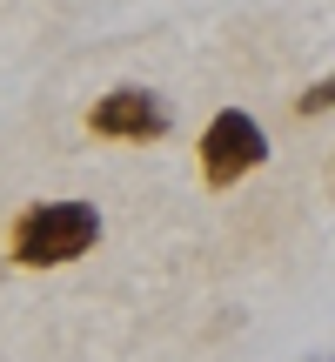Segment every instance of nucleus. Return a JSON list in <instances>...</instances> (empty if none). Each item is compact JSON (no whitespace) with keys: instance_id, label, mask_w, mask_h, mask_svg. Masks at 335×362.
I'll use <instances>...</instances> for the list:
<instances>
[{"instance_id":"f257e3e1","label":"nucleus","mask_w":335,"mask_h":362,"mask_svg":"<svg viewBox=\"0 0 335 362\" xmlns=\"http://www.w3.org/2000/svg\"><path fill=\"white\" fill-rule=\"evenodd\" d=\"M101 242V208L94 202H34L7 235V255L20 269H67V262L94 255Z\"/></svg>"},{"instance_id":"f03ea898","label":"nucleus","mask_w":335,"mask_h":362,"mask_svg":"<svg viewBox=\"0 0 335 362\" xmlns=\"http://www.w3.org/2000/svg\"><path fill=\"white\" fill-rule=\"evenodd\" d=\"M269 161V128L248 107H221L201 128V181L208 188H235L242 175H255Z\"/></svg>"},{"instance_id":"7ed1b4c3","label":"nucleus","mask_w":335,"mask_h":362,"mask_svg":"<svg viewBox=\"0 0 335 362\" xmlns=\"http://www.w3.org/2000/svg\"><path fill=\"white\" fill-rule=\"evenodd\" d=\"M168 128H175V107L155 88H107L88 107V134L101 141H161Z\"/></svg>"},{"instance_id":"20e7f679","label":"nucleus","mask_w":335,"mask_h":362,"mask_svg":"<svg viewBox=\"0 0 335 362\" xmlns=\"http://www.w3.org/2000/svg\"><path fill=\"white\" fill-rule=\"evenodd\" d=\"M295 115H302V121H322V115H335V74L309 81V88L295 94Z\"/></svg>"},{"instance_id":"39448f33","label":"nucleus","mask_w":335,"mask_h":362,"mask_svg":"<svg viewBox=\"0 0 335 362\" xmlns=\"http://www.w3.org/2000/svg\"><path fill=\"white\" fill-rule=\"evenodd\" d=\"M329 194H335V161H329Z\"/></svg>"}]
</instances>
